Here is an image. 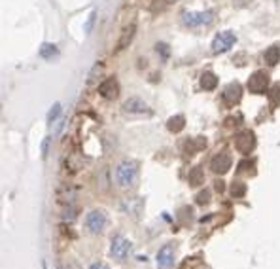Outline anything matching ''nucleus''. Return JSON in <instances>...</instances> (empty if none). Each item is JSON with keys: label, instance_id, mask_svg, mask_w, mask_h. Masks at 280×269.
Instances as JSON below:
<instances>
[{"label": "nucleus", "instance_id": "7ed1b4c3", "mask_svg": "<svg viewBox=\"0 0 280 269\" xmlns=\"http://www.w3.org/2000/svg\"><path fill=\"white\" fill-rule=\"evenodd\" d=\"M254 146H255V137L250 129H244V131L235 135V148L241 154H250V152L254 150Z\"/></svg>", "mask_w": 280, "mask_h": 269}, {"label": "nucleus", "instance_id": "393cba45", "mask_svg": "<svg viewBox=\"0 0 280 269\" xmlns=\"http://www.w3.org/2000/svg\"><path fill=\"white\" fill-rule=\"evenodd\" d=\"M208 199H210V192H208V190H205V192H201V194L197 195V203H199V205L208 203Z\"/></svg>", "mask_w": 280, "mask_h": 269}, {"label": "nucleus", "instance_id": "412c9836", "mask_svg": "<svg viewBox=\"0 0 280 269\" xmlns=\"http://www.w3.org/2000/svg\"><path fill=\"white\" fill-rule=\"evenodd\" d=\"M59 114H61V105H59V102H55V105L51 107L50 114H48V123H53V121L59 118Z\"/></svg>", "mask_w": 280, "mask_h": 269}, {"label": "nucleus", "instance_id": "1a4fd4ad", "mask_svg": "<svg viewBox=\"0 0 280 269\" xmlns=\"http://www.w3.org/2000/svg\"><path fill=\"white\" fill-rule=\"evenodd\" d=\"M231 165H233V159H231V156H229V154H225V152H222V154H218V156L212 157L210 169L214 171L216 175H225V173L231 169Z\"/></svg>", "mask_w": 280, "mask_h": 269}, {"label": "nucleus", "instance_id": "39448f33", "mask_svg": "<svg viewBox=\"0 0 280 269\" xmlns=\"http://www.w3.org/2000/svg\"><path fill=\"white\" fill-rule=\"evenodd\" d=\"M267 88H269V74L265 72V70H255L248 80L250 93H257V95L265 93V89Z\"/></svg>", "mask_w": 280, "mask_h": 269}, {"label": "nucleus", "instance_id": "0eeeda50", "mask_svg": "<svg viewBox=\"0 0 280 269\" xmlns=\"http://www.w3.org/2000/svg\"><path fill=\"white\" fill-rule=\"evenodd\" d=\"M129 251H131V243L127 241L125 237H121V235H116V237L112 239V246H110V252H112V256L116 258V260H125L127 258V254H129Z\"/></svg>", "mask_w": 280, "mask_h": 269}, {"label": "nucleus", "instance_id": "f03ea898", "mask_svg": "<svg viewBox=\"0 0 280 269\" xmlns=\"http://www.w3.org/2000/svg\"><path fill=\"white\" fill-rule=\"evenodd\" d=\"M184 25L187 27H203V25H210L214 21V12H186L184 13Z\"/></svg>", "mask_w": 280, "mask_h": 269}, {"label": "nucleus", "instance_id": "f3484780", "mask_svg": "<svg viewBox=\"0 0 280 269\" xmlns=\"http://www.w3.org/2000/svg\"><path fill=\"white\" fill-rule=\"evenodd\" d=\"M167 127L170 133H180L184 127H186V118L184 116H173V118L167 121Z\"/></svg>", "mask_w": 280, "mask_h": 269}, {"label": "nucleus", "instance_id": "b1692460", "mask_svg": "<svg viewBox=\"0 0 280 269\" xmlns=\"http://www.w3.org/2000/svg\"><path fill=\"white\" fill-rule=\"evenodd\" d=\"M95 17H97V12H91V15H89L88 21H85V25H83V31H85V32H91V29H93V23H95Z\"/></svg>", "mask_w": 280, "mask_h": 269}, {"label": "nucleus", "instance_id": "20e7f679", "mask_svg": "<svg viewBox=\"0 0 280 269\" xmlns=\"http://www.w3.org/2000/svg\"><path fill=\"white\" fill-rule=\"evenodd\" d=\"M236 42V36L235 32L231 31H225V32H220L218 36L212 40V51L214 53H222V51H227L229 48H233Z\"/></svg>", "mask_w": 280, "mask_h": 269}, {"label": "nucleus", "instance_id": "a878e982", "mask_svg": "<svg viewBox=\"0 0 280 269\" xmlns=\"http://www.w3.org/2000/svg\"><path fill=\"white\" fill-rule=\"evenodd\" d=\"M157 51H161L163 57L168 55V50H167V46H165V44H157Z\"/></svg>", "mask_w": 280, "mask_h": 269}, {"label": "nucleus", "instance_id": "aec40b11", "mask_svg": "<svg viewBox=\"0 0 280 269\" xmlns=\"http://www.w3.org/2000/svg\"><path fill=\"white\" fill-rule=\"evenodd\" d=\"M40 55L44 59H50V57L57 55V46L55 44H44L40 48Z\"/></svg>", "mask_w": 280, "mask_h": 269}, {"label": "nucleus", "instance_id": "9b49d317", "mask_svg": "<svg viewBox=\"0 0 280 269\" xmlns=\"http://www.w3.org/2000/svg\"><path fill=\"white\" fill-rule=\"evenodd\" d=\"M123 110L129 114H149V107L144 102L142 99H138V97H131V99H127L123 102Z\"/></svg>", "mask_w": 280, "mask_h": 269}, {"label": "nucleus", "instance_id": "423d86ee", "mask_svg": "<svg viewBox=\"0 0 280 269\" xmlns=\"http://www.w3.org/2000/svg\"><path fill=\"white\" fill-rule=\"evenodd\" d=\"M85 225L91 233H100L106 227V214L102 211H91L85 218Z\"/></svg>", "mask_w": 280, "mask_h": 269}, {"label": "nucleus", "instance_id": "f8f14e48", "mask_svg": "<svg viewBox=\"0 0 280 269\" xmlns=\"http://www.w3.org/2000/svg\"><path fill=\"white\" fill-rule=\"evenodd\" d=\"M99 93L104 97V99L108 100H112L118 97L119 93V86H118V81L114 80V78H108V80H104L102 84L99 86Z\"/></svg>", "mask_w": 280, "mask_h": 269}, {"label": "nucleus", "instance_id": "6e6552de", "mask_svg": "<svg viewBox=\"0 0 280 269\" xmlns=\"http://www.w3.org/2000/svg\"><path fill=\"white\" fill-rule=\"evenodd\" d=\"M243 97V88H241V84L239 81H231L229 86L224 89V93H222V99L227 107H235L236 102L241 100Z\"/></svg>", "mask_w": 280, "mask_h": 269}, {"label": "nucleus", "instance_id": "f257e3e1", "mask_svg": "<svg viewBox=\"0 0 280 269\" xmlns=\"http://www.w3.org/2000/svg\"><path fill=\"white\" fill-rule=\"evenodd\" d=\"M116 178H118V184L121 188H133L137 184L138 178V169L137 163L133 161H121L116 169Z\"/></svg>", "mask_w": 280, "mask_h": 269}, {"label": "nucleus", "instance_id": "2eb2a0df", "mask_svg": "<svg viewBox=\"0 0 280 269\" xmlns=\"http://www.w3.org/2000/svg\"><path fill=\"white\" fill-rule=\"evenodd\" d=\"M218 86V78L214 72H205V74L201 76V88L206 89V91H212V89H216Z\"/></svg>", "mask_w": 280, "mask_h": 269}, {"label": "nucleus", "instance_id": "9d476101", "mask_svg": "<svg viewBox=\"0 0 280 269\" xmlns=\"http://www.w3.org/2000/svg\"><path fill=\"white\" fill-rule=\"evenodd\" d=\"M173 263H175V244H165L157 252V265L159 269H168Z\"/></svg>", "mask_w": 280, "mask_h": 269}, {"label": "nucleus", "instance_id": "dca6fc26", "mask_svg": "<svg viewBox=\"0 0 280 269\" xmlns=\"http://www.w3.org/2000/svg\"><path fill=\"white\" fill-rule=\"evenodd\" d=\"M278 61H280V46L273 44L267 51H265V63L274 67V65H278Z\"/></svg>", "mask_w": 280, "mask_h": 269}, {"label": "nucleus", "instance_id": "c85d7f7f", "mask_svg": "<svg viewBox=\"0 0 280 269\" xmlns=\"http://www.w3.org/2000/svg\"><path fill=\"white\" fill-rule=\"evenodd\" d=\"M214 188H216V192H220V194H222V192H224V182L216 180V186H214Z\"/></svg>", "mask_w": 280, "mask_h": 269}, {"label": "nucleus", "instance_id": "4be33fe9", "mask_svg": "<svg viewBox=\"0 0 280 269\" xmlns=\"http://www.w3.org/2000/svg\"><path fill=\"white\" fill-rule=\"evenodd\" d=\"M239 173H250V175H254V163L241 161L239 163Z\"/></svg>", "mask_w": 280, "mask_h": 269}, {"label": "nucleus", "instance_id": "4468645a", "mask_svg": "<svg viewBox=\"0 0 280 269\" xmlns=\"http://www.w3.org/2000/svg\"><path fill=\"white\" fill-rule=\"evenodd\" d=\"M135 31H137V25L131 23V25L121 32V38H119V42H118V50H123V48H127V46L131 44L133 36H135Z\"/></svg>", "mask_w": 280, "mask_h": 269}, {"label": "nucleus", "instance_id": "cd10ccee", "mask_svg": "<svg viewBox=\"0 0 280 269\" xmlns=\"http://www.w3.org/2000/svg\"><path fill=\"white\" fill-rule=\"evenodd\" d=\"M89 269H110V267H108L106 263H93V265H91Z\"/></svg>", "mask_w": 280, "mask_h": 269}, {"label": "nucleus", "instance_id": "ddd939ff", "mask_svg": "<svg viewBox=\"0 0 280 269\" xmlns=\"http://www.w3.org/2000/svg\"><path fill=\"white\" fill-rule=\"evenodd\" d=\"M57 199L62 205H70L72 199H74V190L70 188L69 184H64V186H61V188L57 190Z\"/></svg>", "mask_w": 280, "mask_h": 269}, {"label": "nucleus", "instance_id": "a211bd4d", "mask_svg": "<svg viewBox=\"0 0 280 269\" xmlns=\"http://www.w3.org/2000/svg\"><path fill=\"white\" fill-rule=\"evenodd\" d=\"M203 180H205V176H203L201 167H195V169L189 171V176H187L189 186H199V184H203Z\"/></svg>", "mask_w": 280, "mask_h": 269}, {"label": "nucleus", "instance_id": "6ab92c4d", "mask_svg": "<svg viewBox=\"0 0 280 269\" xmlns=\"http://www.w3.org/2000/svg\"><path fill=\"white\" fill-rule=\"evenodd\" d=\"M231 195L233 197H244L246 195V184L241 180H236L231 184Z\"/></svg>", "mask_w": 280, "mask_h": 269}, {"label": "nucleus", "instance_id": "5701e85b", "mask_svg": "<svg viewBox=\"0 0 280 269\" xmlns=\"http://www.w3.org/2000/svg\"><path fill=\"white\" fill-rule=\"evenodd\" d=\"M271 102L273 105H278L280 102V84H274L273 89H271Z\"/></svg>", "mask_w": 280, "mask_h": 269}, {"label": "nucleus", "instance_id": "bb28decb", "mask_svg": "<svg viewBox=\"0 0 280 269\" xmlns=\"http://www.w3.org/2000/svg\"><path fill=\"white\" fill-rule=\"evenodd\" d=\"M48 144H50V137L46 138L44 144H42V156H46V154H48Z\"/></svg>", "mask_w": 280, "mask_h": 269}]
</instances>
